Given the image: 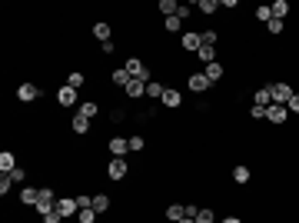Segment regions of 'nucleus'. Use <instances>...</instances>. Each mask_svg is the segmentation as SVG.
Instances as JSON below:
<instances>
[{
	"instance_id": "45",
	"label": "nucleus",
	"mask_w": 299,
	"mask_h": 223,
	"mask_svg": "<svg viewBox=\"0 0 299 223\" xmlns=\"http://www.w3.org/2000/svg\"><path fill=\"white\" fill-rule=\"evenodd\" d=\"M196 213H199V207H193V203H186V217H189V220H196Z\"/></svg>"
},
{
	"instance_id": "24",
	"label": "nucleus",
	"mask_w": 299,
	"mask_h": 223,
	"mask_svg": "<svg viewBox=\"0 0 299 223\" xmlns=\"http://www.w3.org/2000/svg\"><path fill=\"white\" fill-rule=\"evenodd\" d=\"M196 57L203 60V64H213V60H216V47H206V44H203V47L196 50Z\"/></svg>"
},
{
	"instance_id": "39",
	"label": "nucleus",
	"mask_w": 299,
	"mask_h": 223,
	"mask_svg": "<svg viewBox=\"0 0 299 223\" xmlns=\"http://www.w3.org/2000/svg\"><path fill=\"white\" fill-rule=\"evenodd\" d=\"M130 150H133V153H140V150H143V137H140V134L130 137Z\"/></svg>"
},
{
	"instance_id": "40",
	"label": "nucleus",
	"mask_w": 299,
	"mask_h": 223,
	"mask_svg": "<svg viewBox=\"0 0 299 223\" xmlns=\"http://www.w3.org/2000/svg\"><path fill=\"white\" fill-rule=\"evenodd\" d=\"M40 220H44V223H60V220H63V217H60V213H57V210H50V213H44Z\"/></svg>"
},
{
	"instance_id": "21",
	"label": "nucleus",
	"mask_w": 299,
	"mask_h": 223,
	"mask_svg": "<svg viewBox=\"0 0 299 223\" xmlns=\"http://www.w3.org/2000/svg\"><path fill=\"white\" fill-rule=\"evenodd\" d=\"M163 93H166L163 83H156V80H150V83H146V97H153V100H163Z\"/></svg>"
},
{
	"instance_id": "5",
	"label": "nucleus",
	"mask_w": 299,
	"mask_h": 223,
	"mask_svg": "<svg viewBox=\"0 0 299 223\" xmlns=\"http://www.w3.org/2000/svg\"><path fill=\"white\" fill-rule=\"evenodd\" d=\"M54 210L60 213V217H77V213H80V207H77V197H60Z\"/></svg>"
},
{
	"instance_id": "28",
	"label": "nucleus",
	"mask_w": 299,
	"mask_h": 223,
	"mask_svg": "<svg viewBox=\"0 0 299 223\" xmlns=\"http://www.w3.org/2000/svg\"><path fill=\"white\" fill-rule=\"evenodd\" d=\"M249 177H253L249 167H233V180H236V183H249Z\"/></svg>"
},
{
	"instance_id": "33",
	"label": "nucleus",
	"mask_w": 299,
	"mask_h": 223,
	"mask_svg": "<svg viewBox=\"0 0 299 223\" xmlns=\"http://www.w3.org/2000/svg\"><path fill=\"white\" fill-rule=\"evenodd\" d=\"M256 20L269 23V20H273V7H256Z\"/></svg>"
},
{
	"instance_id": "44",
	"label": "nucleus",
	"mask_w": 299,
	"mask_h": 223,
	"mask_svg": "<svg viewBox=\"0 0 299 223\" xmlns=\"http://www.w3.org/2000/svg\"><path fill=\"white\" fill-rule=\"evenodd\" d=\"M100 50H103V54H113V50H117V44H113V40H107V44H100Z\"/></svg>"
},
{
	"instance_id": "36",
	"label": "nucleus",
	"mask_w": 299,
	"mask_h": 223,
	"mask_svg": "<svg viewBox=\"0 0 299 223\" xmlns=\"http://www.w3.org/2000/svg\"><path fill=\"white\" fill-rule=\"evenodd\" d=\"M166 30H170V34L183 30V20H179V17H166Z\"/></svg>"
},
{
	"instance_id": "12",
	"label": "nucleus",
	"mask_w": 299,
	"mask_h": 223,
	"mask_svg": "<svg viewBox=\"0 0 299 223\" xmlns=\"http://www.w3.org/2000/svg\"><path fill=\"white\" fill-rule=\"evenodd\" d=\"M17 97H20L23 103H30V100L40 97V87H33V83H20V87H17Z\"/></svg>"
},
{
	"instance_id": "16",
	"label": "nucleus",
	"mask_w": 299,
	"mask_h": 223,
	"mask_svg": "<svg viewBox=\"0 0 299 223\" xmlns=\"http://www.w3.org/2000/svg\"><path fill=\"white\" fill-rule=\"evenodd\" d=\"M269 103H273V93H269V87H263V90H256L253 93V107H269Z\"/></svg>"
},
{
	"instance_id": "15",
	"label": "nucleus",
	"mask_w": 299,
	"mask_h": 223,
	"mask_svg": "<svg viewBox=\"0 0 299 223\" xmlns=\"http://www.w3.org/2000/svg\"><path fill=\"white\" fill-rule=\"evenodd\" d=\"M37 200H40V190H33V187H23L20 190V203H23V207H37Z\"/></svg>"
},
{
	"instance_id": "23",
	"label": "nucleus",
	"mask_w": 299,
	"mask_h": 223,
	"mask_svg": "<svg viewBox=\"0 0 299 223\" xmlns=\"http://www.w3.org/2000/svg\"><path fill=\"white\" fill-rule=\"evenodd\" d=\"M97 217H100V213L93 210V207H83V210L77 213V223H97Z\"/></svg>"
},
{
	"instance_id": "22",
	"label": "nucleus",
	"mask_w": 299,
	"mask_h": 223,
	"mask_svg": "<svg viewBox=\"0 0 299 223\" xmlns=\"http://www.w3.org/2000/svg\"><path fill=\"white\" fill-rule=\"evenodd\" d=\"M93 210L107 213V210H110V197H107V193H93Z\"/></svg>"
},
{
	"instance_id": "6",
	"label": "nucleus",
	"mask_w": 299,
	"mask_h": 223,
	"mask_svg": "<svg viewBox=\"0 0 299 223\" xmlns=\"http://www.w3.org/2000/svg\"><path fill=\"white\" fill-rule=\"evenodd\" d=\"M186 87L193 90V93H203V90H210L213 83H210V80H206V74L199 70V74H189V77H186Z\"/></svg>"
},
{
	"instance_id": "35",
	"label": "nucleus",
	"mask_w": 299,
	"mask_h": 223,
	"mask_svg": "<svg viewBox=\"0 0 299 223\" xmlns=\"http://www.w3.org/2000/svg\"><path fill=\"white\" fill-rule=\"evenodd\" d=\"M10 187H13L10 173H3V177H0V197H7V193H10Z\"/></svg>"
},
{
	"instance_id": "20",
	"label": "nucleus",
	"mask_w": 299,
	"mask_h": 223,
	"mask_svg": "<svg viewBox=\"0 0 299 223\" xmlns=\"http://www.w3.org/2000/svg\"><path fill=\"white\" fill-rule=\"evenodd\" d=\"M13 167H17V156H13L10 150H3V153H0V170H3V173H10Z\"/></svg>"
},
{
	"instance_id": "34",
	"label": "nucleus",
	"mask_w": 299,
	"mask_h": 223,
	"mask_svg": "<svg viewBox=\"0 0 299 223\" xmlns=\"http://www.w3.org/2000/svg\"><path fill=\"white\" fill-rule=\"evenodd\" d=\"M266 30H269V37H279V34H283V20H276V17H273V20L266 23Z\"/></svg>"
},
{
	"instance_id": "26",
	"label": "nucleus",
	"mask_w": 299,
	"mask_h": 223,
	"mask_svg": "<svg viewBox=\"0 0 299 223\" xmlns=\"http://www.w3.org/2000/svg\"><path fill=\"white\" fill-rule=\"evenodd\" d=\"M160 10H163V17H177L179 3H177V0H160Z\"/></svg>"
},
{
	"instance_id": "38",
	"label": "nucleus",
	"mask_w": 299,
	"mask_h": 223,
	"mask_svg": "<svg viewBox=\"0 0 299 223\" xmlns=\"http://www.w3.org/2000/svg\"><path fill=\"white\" fill-rule=\"evenodd\" d=\"M10 180H13V183H23V180H27V170L13 167V170H10Z\"/></svg>"
},
{
	"instance_id": "18",
	"label": "nucleus",
	"mask_w": 299,
	"mask_h": 223,
	"mask_svg": "<svg viewBox=\"0 0 299 223\" xmlns=\"http://www.w3.org/2000/svg\"><path fill=\"white\" fill-rule=\"evenodd\" d=\"M110 34H113L110 23H97V27H93V37H97L100 44H107V40H110Z\"/></svg>"
},
{
	"instance_id": "30",
	"label": "nucleus",
	"mask_w": 299,
	"mask_h": 223,
	"mask_svg": "<svg viewBox=\"0 0 299 223\" xmlns=\"http://www.w3.org/2000/svg\"><path fill=\"white\" fill-rule=\"evenodd\" d=\"M193 223H216V213H213V210H206V207H203V210L196 213V220H193Z\"/></svg>"
},
{
	"instance_id": "17",
	"label": "nucleus",
	"mask_w": 299,
	"mask_h": 223,
	"mask_svg": "<svg viewBox=\"0 0 299 223\" xmlns=\"http://www.w3.org/2000/svg\"><path fill=\"white\" fill-rule=\"evenodd\" d=\"M203 74H206V80H210V83H216V80L223 77V64H220V60H213V64H206V70H203Z\"/></svg>"
},
{
	"instance_id": "25",
	"label": "nucleus",
	"mask_w": 299,
	"mask_h": 223,
	"mask_svg": "<svg viewBox=\"0 0 299 223\" xmlns=\"http://www.w3.org/2000/svg\"><path fill=\"white\" fill-rule=\"evenodd\" d=\"M87 130H90V117L77 113V117H73V134H87Z\"/></svg>"
},
{
	"instance_id": "7",
	"label": "nucleus",
	"mask_w": 299,
	"mask_h": 223,
	"mask_svg": "<svg viewBox=\"0 0 299 223\" xmlns=\"http://www.w3.org/2000/svg\"><path fill=\"white\" fill-rule=\"evenodd\" d=\"M179 44H183V50H189V54H196L199 47H203V34H196V30H186V34L179 37Z\"/></svg>"
},
{
	"instance_id": "10",
	"label": "nucleus",
	"mask_w": 299,
	"mask_h": 223,
	"mask_svg": "<svg viewBox=\"0 0 299 223\" xmlns=\"http://www.w3.org/2000/svg\"><path fill=\"white\" fill-rule=\"evenodd\" d=\"M57 103H60V107H73V103H77V90L73 87H60L57 90Z\"/></svg>"
},
{
	"instance_id": "1",
	"label": "nucleus",
	"mask_w": 299,
	"mask_h": 223,
	"mask_svg": "<svg viewBox=\"0 0 299 223\" xmlns=\"http://www.w3.org/2000/svg\"><path fill=\"white\" fill-rule=\"evenodd\" d=\"M123 67L130 70V77H136V80H143V83H150V67H146L143 60H140V57H130V60H126V64H123Z\"/></svg>"
},
{
	"instance_id": "46",
	"label": "nucleus",
	"mask_w": 299,
	"mask_h": 223,
	"mask_svg": "<svg viewBox=\"0 0 299 223\" xmlns=\"http://www.w3.org/2000/svg\"><path fill=\"white\" fill-rule=\"evenodd\" d=\"M223 223H243V220H239V217H226Z\"/></svg>"
},
{
	"instance_id": "14",
	"label": "nucleus",
	"mask_w": 299,
	"mask_h": 223,
	"mask_svg": "<svg viewBox=\"0 0 299 223\" xmlns=\"http://www.w3.org/2000/svg\"><path fill=\"white\" fill-rule=\"evenodd\" d=\"M110 80H113V87H123V90H126V83H130V70H126V67H117V70H113V74H110Z\"/></svg>"
},
{
	"instance_id": "3",
	"label": "nucleus",
	"mask_w": 299,
	"mask_h": 223,
	"mask_svg": "<svg viewBox=\"0 0 299 223\" xmlns=\"http://www.w3.org/2000/svg\"><path fill=\"white\" fill-rule=\"evenodd\" d=\"M57 200H60V197H54V190L50 187H40V200H37V213H40V217H44V213H50L57 207Z\"/></svg>"
},
{
	"instance_id": "41",
	"label": "nucleus",
	"mask_w": 299,
	"mask_h": 223,
	"mask_svg": "<svg viewBox=\"0 0 299 223\" xmlns=\"http://www.w3.org/2000/svg\"><path fill=\"white\" fill-rule=\"evenodd\" d=\"M286 110H289V113H299V93H293V97H289Z\"/></svg>"
},
{
	"instance_id": "2",
	"label": "nucleus",
	"mask_w": 299,
	"mask_h": 223,
	"mask_svg": "<svg viewBox=\"0 0 299 223\" xmlns=\"http://www.w3.org/2000/svg\"><path fill=\"white\" fill-rule=\"evenodd\" d=\"M126 173H130V163H126V156H113L110 167H107V177H110V180H123Z\"/></svg>"
},
{
	"instance_id": "37",
	"label": "nucleus",
	"mask_w": 299,
	"mask_h": 223,
	"mask_svg": "<svg viewBox=\"0 0 299 223\" xmlns=\"http://www.w3.org/2000/svg\"><path fill=\"white\" fill-rule=\"evenodd\" d=\"M216 40H220L216 30H203V44H206V47H216Z\"/></svg>"
},
{
	"instance_id": "19",
	"label": "nucleus",
	"mask_w": 299,
	"mask_h": 223,
	"mask_svg": "<svg viewBox=\"0 0 299 223\" xmlns=\"http://www.w3.org/2000/svg\"><path fill=\"white\" fill-rule=\"evenodd\" d=\"M166 217H170L173 223L183 220V217H186V207H183V203H170V207H166Z\"/></svg>"
},
{
	"instance_id": "29",
	"label": "nucleus",
	"mask_w": 299,
	"mask_h": 223,
	"mask_svg": "<svg viewBox=\"0 0 299 223\" xmlns=\"http://www.w3.org/2000/svg\"><path fill=\"white\" fill-rule=\"evenodd\" d=\"M286 13H289V3H286V0H276V3H273V17H276V20H283Z\"/></svg>"
},
{
	"instance_id": "31",
	"label": "nucleus",
	"mask_w": 299,
	"mask_h": 223,
	"mask_svg": "<svg viewBox=\"0 0 299 223\" xmlns=\"http://www.w3.org/2000/svg\"><path fill=\"white\" fill-rule=\"evenodd\" d=\"M83 83H87V77H83V74H77V70H73V74H70V77H66V87H83Z\"/></svg>"
},
{
	"instance_id": "11",
	"label": "nucleus",
	"mask_w": 299,
	"mask_h": 223,
	"mask_svg": "<svg viewBox=\"0 0 299 223\" xmlns=\"http://www.w3.org/2000/svg\"><path fill=\"white\" fill-rule=\"evenodd\" d=\"M163 107H170V110H177L179 103H183V93H179V90H173V87H166V93H163Z\"/></svg>"
},
{
	"instance_id": "9",
	"label": "nucleus",
	"mask_w": 299,
	"mask_h": 223,
	"mask_svg": "<svg viewBox=\"0 0 299 223\" xmlns=\"http://www.w3.org/2000/svg\"><path fill=\"white\" fill-rule=\"evenodd\" d=\"M123 93H126L130 100H140V97H146V83H143V80H136V77H133L130 83H126V90H123Z\"/></svg>"
},
{
	"instance_id": "32",
	"label": "nucleus",
	"mask_w": 299,
	"mask_h": 223,
	"mask_svg": "<svg viewBox=\"0 0 299 223\" xmlns=\"http://www.w3.org/2000/svg\"><path fill=\"white\" fill-rule=\"evenodd\" d=\"M80 113H83V117H97V113H100V103L87 100V103H83V107H80Z\"/></svg>"
},
{
	"instance_id": "42",
	"label": "nucleus",
	"mask_w": 299,
	"mask_h": 223,
	"mask_svg": "<svg viewBox=\"0 0 299 223\" xmlns=\"http://www.w3.org/2000/svg\"><path fill=\"white\" fill-rule=\"evenodd\" d=\"M189 13H193V7H189V3H179V10H177V17H179V20H186Z\"/></svg>"
},
{
	"instance_id": "4",
	"label": "nucleus",
	"mask_w": 299,
	"mask_h": 223,
	"mask_svg": "<svg viewBox=\"0 0 299 223\" xmlns=\"http://www.w3.org/2000/svg\"><path fill=\"white\" fill-rule=\"evenodd\" d=\"M269 93H273V103H283V107H286L289 97H293L296 90L289 87V83H283V80H279V83H273V87H269Z\"/></svg>"
},
{
	"instance_id": "43",
	"label": "nucleus",
	"mask_w": 299,
	"mask_h": 223,
	"mask_svg": "<svg viewBox=\"0 0 299 223\" xmlns=\"http://www.w3.org/2000/svg\"><path fill=\"white\" fill-rule=\"evenodd\" d=\"M249 117H253V120H266V110L263 107H249Z\"/></svg>"
},
{
	"instance_id": "13",
	"label": "nucleus",
	"mask_w": 299,
	"mask_h": 223,
	"mask_svg": "<svg viewBox=\"0 0 299 223\" xmlns=\"http://www.w3.org/2000/svg\"><path fill=\"white\" fill-rule=\"evenodd\" d=\"M107 147H110L113 156H123L126 150H130V140H123V137H110V140H107Z\"/></svg>"
},
{
	"instance_id": "8",
	"label": "nucleus",
	"mask_w": 299,
	"mask_h": 223,
	"mask_svg": "<svg viewBox=\"0 0 299 223\" xmlns=\"http://www.w3.org/2000/svg\"><path fill=\"white\" fill-rule=\"evenodd\" d=\"M266 120H273V123H286V120H289V110L283 107V103H269V107H266Z\"/></svg>"
},
{
	"instance_id": "27",
	"label": "nucleus",
	"mask_w": 299,
	"mask_h": 223,
	"mask_svg": "<svg viewBox=\"0 0 299 223\" xmlns=\"http://www.w3.org/2000/svg\"><path fill=\"white\" fill-rule=\"evenodd\" d=\"M196 10L199 13H216L220 10V3H216V0H196Z\"/></svg>"
},
{
	"instance_id": "47",
	"label": "nucleus",
	"mask_w": 299,
	"mask_h": 223,
	"mask_svg": "<svg viewBox=\"0 0 299 223\" xmlns=\"http://www.w3.org/2000/svg\"><path fill=\"white\" fill-rule=\"evenodd\" d=\"M177 223H193V220H189V217H183V220H177Z\"/></svg>"
}]
</instances>
